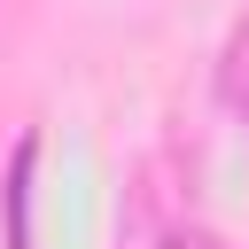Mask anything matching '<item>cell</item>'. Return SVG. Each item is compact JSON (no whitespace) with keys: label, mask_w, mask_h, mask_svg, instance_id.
Returning <instances> with one entry per match:
<instances>
[{"label":"cell","mask_w":249,"mask_h":249,"mask_svg":"<svg viewBox=\"0 0 249 249\" xmlns=\"http://www.w3.org/2000/svg\"><path fill=\"white\" fill-rule=\"evenodd\" d=\"M218 86H226V101H249V16H241V31H233V47H226Z\"/></svg>","instance_id":"obj_1"},{"label":"cell","mask_w":249,"mask_h":249,"mask_svg":"<svg viewBox=\"0 0 249 249\" xmlns=\"http://www.w3.org/2000/svg\"><path fill=\"white\" fill-rule=\"evenodd\" d=\"M163 249H218V241H210V233H171Z\"/></svg>","instance_id":"obj_2"}]
</instances>
